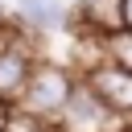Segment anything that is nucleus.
<instances>
[{
    "mask_svg": "<svg viewBox=\"0 0 132 132\" xmlns=\"http://www.w3.org/2000/svg\"><path fill=\"white\" fill-rule=\"evenodd\" d=\"M74 87H78V70H74V66L37 58V66H33V74H29V87H25V95H21L16 107H25V111L45 116V120L58 124L62 111H66V103H70V95H74Z\"/></svg>",
    "mask_w": 132,
    "mask_h": 132,
    "instance_id": "1",
    "label": "nucleus"
},
{
    "mask_svg": "<svg viewBox=\"0 0 132 132\" xmlns=\"http://www.w3.org/2000/svg\"><path fill=\"white\" fill-rule=\"evenodd\" d=\"M37 66V50H33V33L21 25L4 45H0V107H16L25 87H29V74Z\"/></svg>",
    "mask_w": 132,
    "mask_h": 132,
    "instance_id": "2",
    "label": "nucleus"
},
{
    "mask_svg": "<svg viewBox=\"0 0 132 132\" xmlns=\"http://www.w3.org/2000/svg\"><path fill=\"white\" fill-rule=\"evenodd\" d=\"M58 128H62V132H120V128H128V120H120V116L91 91V82L78 74V87H74V95H70Z\"/></svg>",
    "mask_w": 132,
    "mask_h": 132,
    "instance_id": "3",
    "label": "nucleus"
},
{
    "mask_svg": "<svg viewBox=\"0 0 132 132\" xmlns=\"http://www.w3.org/2000/svg\"><path fill=\"white\" fill-rule=\"evenodd\" d=\"M82 78L91 82V91H95L120 120H132V70H128V66H120V62L107 58V62L91 66Z\"/></svg>",
    "mask_w": 132,
    "mask_h": 132,
    "instance_id": "4",
    "label": "nucleus"
},
{
    "mask_svg": "<svg viewBox=\"0 0 132 132\" xmlns=\"http://www.w3.org/2000/svg\"><path fill=\"white\" fill-rule=\"evenodd\" d=\"M0 132H62V128L54 120H45V116L25 111V107H8L0 116Z\"/></svg>",
    "mask_w": 132,
    "mask_h": 132,
    "instance_id": "5",
    "label": "nucleus"
},
{
    "mask_svg": "<svg viewBox=\"0 0 132 132\" xmlns=\"http://www.w3.org/2000/svg\"><path fill=\"white\" fill-rule=\"evenodd\" d=\"M107 58L132 70V29H116V33H107Z\"/></svg>",
    "mask_w": 132,
    "mask_h": 132,
    "instance_id": "6",
    "label": "nucleus"
},
{
    "mask_svg": "<svg viewBox=\"0 0 132 132\" xmlns=\"http://www.w3.org/2000/svg\"><path fill=\"white\" fill-rule=\"evenodd\" d=\"M120 29H132V0H120Z\"/></svg>",
    "mask_w": 132,
    "mask_h": 132,
    "instance_id": "7",
    "label": "nucleus"
},
{
    "mask_svg": "<svg viewBox=\"0 0 132 132\" xmlns=\"http://www.w3.org/2000/svg\"><path fill=\"white\" fill-rule=\"evenodd\" d=\"M120 132H132V128H120Z\"/></svg>",
    "mask_w": 132,
    "mask_h": 132,
    "instance_id": "8",
    "label": "nucleus"
},
{
    "mask_svg": "<svg viewBox=\"0 0 132 132\" xmlns=\"http://www.w3.org/2000/svg\"><path fill=\"white\" fill-rule=\"evenodd\" d=\"M128 128H132V120H128Z\"/></svg>",
    "mask_w": 132,
    "mask_h": 132,
    "instance_id": "9",
    "label": "nucleus"
}]
</instances>
